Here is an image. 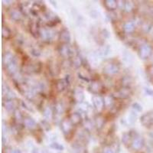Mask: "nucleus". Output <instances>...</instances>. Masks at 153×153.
I'll use <instances>...</instances> for the list:
<instances>
[{"instance_id": "obj_1", "label": "nucleus", "mask_w": 153, "mask_h": 153, "mask_svg": "<svg viewBox=\"0 0 153 153\" xmlns=\"http://www.w3.org/2000/svg\"><path fill=\"white\" fill-rule=\"evenodd\" d=\"M152 53V48L149 45H144L141 48L140 50V56L143 58H146L149 57V55Z\"/></svg>"}, {"instance_id": "obj_2", "label": "nucleus", "mask_w": 153, "mask_h": 153, "mask_svg": "<svg viewBox=\"0 0 153 153\" xmlns=\"http://www.w3.org/2000/svg\"><path fill=\"white\" fill-rule=\"evenodd\" d=\"M132 147L133 149H136V150H139V149H141L144 145L143 139H142V137H136L135 138V139L132 142Z\"/></svg>"}, {"instance_id": "obj_3", "label": "nucleus", "mask_w": 153, "mask_h": 153, "mask_svg": "<svg viewBox=\"0 0 153 153\" xmlns=\"http://www.w3.org/2000/svg\"><path fill=\"white\" fill-rule=\"evenodd\" d=\"M60 41H62L63 42L68 43L70 40V35L68 32V30H64L60 32Z\"/></svg>"}, {"instance_id": "obj_4", "label": "nucleus", "mask_w": 153, "mask_h": 153, "mask_svg": "<svg viewBox=\"0 0 153 153\" xmlns=\"http://www.w3.org/2000/svg\"><path fill=\"white\" fill-rule=\"evenodd\" d=\"M105 6L109 10H114L116 9L117 3L116 1H105Z\"/></svg>"}, {"instance_id": "obj_5", "label": "nucleus", "mask_w": 153, "mask_h": 153, "mask_svg": "<svg viewBox=\"0 0 153 153\" xmlns=\"http://www.w3.org/2000/svg\"><path fill=\"white\" fill-rule=\"evenodd\" d=\"M70 120L74 124H78L81 121V116H80V114H78V113H74V114L71 115Z\"/></svg>"}, {"instance_id": "obj_6", "label": "nucleus", "mask_w": 153, "mask_h": 153, "mask_svg": "<svg viewBox=\"0 0 153 153\" xmlns=\"http://www.w3.org/2000/svg\"><path fill=\"white\" fill-rule=\"evenodd\" d=\"M106 71L109 74H115L116 72L118 71V68H116V65H112V64H110V65H108V66L106 68Z\"/></svg>"}, {"instance_id": "obj_7", "label": "nucleus", "mask_w": 153, "mask_h": 153, "mask_svg": "<svg viewBox=\"0 0 153 153\" xmlns=\"http://www.w3.org/2000/svg\"><path fill=\"white\" fill-rule=\"evenodd\" d=\"M25 124L27 126H28L29 128H32L35 126V122L32 119L29 118L28 120H25Z\"/></svg>"}, {"instance_id": "obj_8", "label": "nucleus", "mask_w": 153, "mask_h": 153, "mask_svg": "<svg viewBox=\"0 0 153 153\" xmlns=\"http://www.w3.org/2000/svg\"><path fill=\"white\" fill-rule=\"evenodd\" d=\"M91 87H92V91H93V93H95V90H97V93H99L100 90V83H94L92 84V86H91Z\"/></svg>"}, {"instance_id": "obj_9", "label": "nucleus", "mask_w": 153, "mask_h": 153, "mask_svg": "<svg viewBox=\"0 0 153 153\" xmlns=\"http://www.w3.org/2000/svg\"><path fill=\"white\" fill-rule=\"evenodd\" d=\"M64 88H65V84H64L63 80H60L57 83V89H58V91H63Z\"/></svg>"}, {"instance_id": "obj_10", "label": "nucleus", "mask_w": 153, "mask_h": 153, "mask_svg": "<svg viewBox=\"0 0 153 153\" xmlns=\"http://www.w3.org/2000/svg\"><path fill=\"white\" fill-rule=\"evenodd\" d=\"M51 147L53 148V149H57V150H59V151H62V150H64V146L61 145H60V144L58 143H53L51 145Z\"/></svg>"}, {"instance_id": "obj_11", "label": "nucleus", "mask_w": 153, "mask_h": 153, "mask_svg": "<svg viewBox=\"0 0 153 153\" xmlns=\"http://www.w3.org/2000/svg\"><path fill=\"white\" fill-rule=\"evenodd\" d=\"M11 15H12V16H11V17H12V19H15V16H16V20L20 19V18H21V15H20L19 12H16V11H15V12H12V13L11 14Z\"/></svg>"}, {"instance_id": "obj_12", "label": "nucleus", "mask_w": 153, "mask_h": 153, "mask_svg": "<svg viewBox=\"0 0 153 153\" xmlns=\"http://www.w3.org/2000/svg\"><path fill=\"white\" fill-rule=\"evenodd\" d=\"M125 29L127 31H131L133 30V25L132 23H127L125 25Z\"/></svg>"}, {"instance_id": "obj_13", "label": "nucleus", "mask_w": 153, "mask_h": 153, "mask_svg": "<svg viewBox=\"0 0 153 153\" xmlns=\"http://www.w3.org/2000/svg\"><path fill=\"white\" fill-rule=\"evenodd\" d=\"M103 153H114V152H113V151H112L110 148L106 147L104 149H103Z\"/></svg>"}, {"instance_id": "obj_14", "label": "nucleus", "mask_w": 153, "mask_h": 153, "mask_svg": "<svg viewBox=\"0 0 153 153\" xmlns=\"http://www.w3.org/2000/svg\"><path fill=\"white\" fill-rule=\"evenodd\" d=\"M133 107H136V109H137V110L139 111H141L142 110V107H141V106H139V104H138V103H135V104L133 105Z\"/></svg>"}]
</instances>
